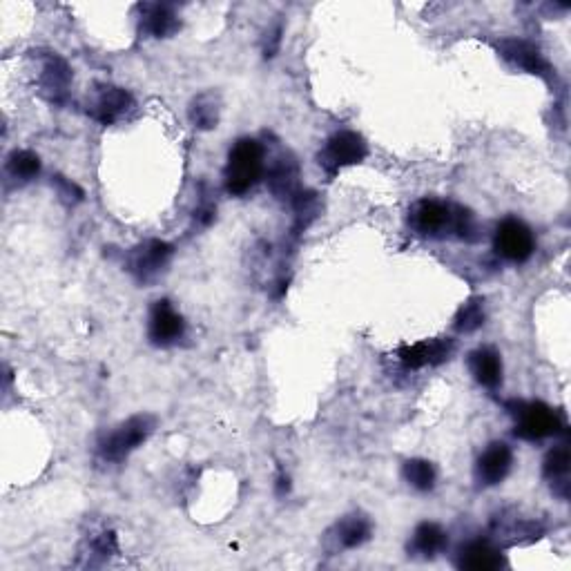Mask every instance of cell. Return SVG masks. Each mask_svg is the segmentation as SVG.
<instances>
[{
    "mask_svg": "<svg viewBox=\"0 0 571 571\" xmlns=\"http://www.w3.org/2000/svg\"><path fill=\"white\" fill-rule=\"evenodd\" d=\"M409 226L422 237L444 239L456 237L462 241H476L478 226L469 208L460 203L440 199H420L409 210Z\"/></svg>",
    "mask_w": 571,
    "mask_h": 571,
    "instance_id": "6da1fadb",
    "label": "cell"
},
{
    "mask_svg": "<svg viewBox=\"0 0 571 571\" xmlns=\"http://www.w3.org/2000/svg\"><path fill=\"white\" fill-rule=\"evenodd\" d=\"M266 172L264 145L255 139H239L230 148L224 170L226 190L232 197H244L261 181Z\"/></svg>",
    "mask_w": 571,
    "mask_h": 571,
    "instance_id": "7a4b0ae2",
    "label": "cell"
},
{
    "mask_svg": "<svg viewBox=\"0 0 571 571\" xmlns=\"http://www.w3.org/2000/svg\"><path fill=\"white\" fill-rule=\"evenodd\" d=\"M507 411L511 418L516 420L514 435L520 440L538 442L567 429L563 415L556 409H551L545 402L511 400L507 402Z\"/></svg>",
    "mask_w": 571,
    "mask_h": 571,
    "instance_id": "3957f363",
    "label": "cell"
},
{
    "mask_svg": "<svg viewBox=\"0 0 571 571\" xmlns=\"http://www.w3.org/2000/svg\"><path fill=\"white\" fill-rule=\"evenodd\" d=\"M154 429H157V418L154 415H132L130 420L121 422L114 431L103 435L99 444H96V453H99L103 462H123L132 451H137L150 438Z\"/></svg>",
    "mask_w": 571,
    "mask_h": 571,
    "instance_id": "277c9868",
    "label": "cell"
},
{
    "mask_svg": "<svg viewBox=\"0 0 571 571\" xmlns=\"http://www.w3.org/2000/svg\"><path fill=\"white\" fill-rule=\"evenodd\" d=\"M366 154H369V143H366L362 134L353 130H342L335 132L333 137L326 141L322 152L317 154V161L319 168H322L328 177H335L340 170L362 163Z\"/></svg>",
    "mask_w": 571,
    "mask_h": 571,
    "instance_id": "5b68a950",
    "label": "cell"
},
{
    "mask_svg": "<svg viewBox=\"0 0 571 571\" xmlns=\"http://www.w3.org/2000/svg\"><path fill=\"white\" fill-rule=\"evenodd\" d=\"M493 250L509 264H525L536 250V237L518 217L502 219L493 232Z\"/></svg>",
    "mask_w": 571,
    "mask_h": 571,
    "instance_id": "8992f818",
    "label": "cell"
},
{
    "mask_svg": "<svg viewBox=\"0 0 571 571\" xmlns=\"http://www.w3.org/2000/svg\"><path fill=\"white\" fill-rule=\"evenodd\" d=\"M172 255L174 248L168 241L148 239L130 250L128 259H125V268H128V273L137 279L139 284H152L166 273Z\"/></svg>",
    "mask_w": 571,
    "mask_h": 571,
    "instance_id": "52a82bcc",
    "label": "cell"
},
{
    "mask_svg": "<svg viewBox=\"0 0 571 571\" xmlns=\"http://www.w3.org/2000/svg\"><path fill=\"white\" fill-rule=\"evenodd\" d=\"M134 99L128 90L116 85H99V90L92 92V99L87 103V114L101 125H112L132 110Z\"/></svg>",
    "mask_w": 571,
    "mask_h": 571,
    "instance_id": "ba28073f",
    "label": "cell"
},
{
    "mask_svg": "<svg viewBox=\"0 0 571 571\" xmlns=\"http://www.w3.org/2000/svg\"><path fill=\"white\" fill-rule=\"evenodd\" d=\"M183 333H186V322H183V317L177 308H174L168 299L154 302L148 322L150 342L159 348H168L172 344H177Z\"/></svg>",
    "mask_w": 571,
    "mask_h": 571,
    "instance_id": "9c48e42d",
    "label": "cell"
},
{
    "mask_svg": "<svg viewBox=\"0 0 571 571\" xmlns=\"http://www.w3.org/2000/svg\"><path fill=\"white\" fill-rule=\"evenodd\" d=\"M373 534V525L369 516L364 514H351V516H344L340 522H335V525L328 529L326 534V549L333 551H351L362 547L366 540L371 538Z\"/></svg>",
    "mask_w": 571,
    "mask_h": 571,
    "instance_id": "30bf717a",
    "label": "cell"
},
{
    "mask_svg": "<svg viewBox=\"0 0 571 571\" xmlns=\"http://www.w3.org/2000/svg\"><path fill=\"white\" fill-rule=\"evenodd\" d=\"M514 467V451L505 442H491L476 462V480L480 487H496Z\"/></svg>",
    "mask_w": 571,
    "mask_h": 571,
    "instance_id": "8fae6325",
    "label": "cell"
},
{
    "mask_svg": "<svg viewBox=\"0 0 571 571\" xmlns=\"http://www.w3.org/2000/svg\"><path fill=\"white\" fill-rule=\"evenodd\" d=\"M453 353H456V342L449 340V337H440V340L406 344L398 351V357L406 369H424V366L449 362Z\"/></svg>",
    "mask_w": 571,
    "mask_h": 571,
    "instance_id": "7c38bea8",
    "label": "cell"
},
{
    "mask_svg": "<svg viewBox=\"0 0 571 571\" xmlns=\"http://www.w3.org/2000/svg\"><path fill=\"white\" fill-rule=\"evenodd\" d=\"M38 85L47 101L56 105H63L67 101V92L72 85V70L65 58L58 54H47L41 65V76H38Z\"/></svg>",
    "mask_w": 571,
    "mask_h": 571,
    "instance_id": "4fadbf2b",
    "label": "cell"
},
{
    "mask_svg": "<svg viewBox=\"0 0 571 571\" xmlns=\"http://www.w3.org/2000/svg\"><path fill=\"white\" fill-rule=\"evenodd\" d=\"M268 188L279 201H293L297 192H302L299 183V163L290 152L279 154L268 168Z\"/></svg>",
    "mask_w": 571,
    "mask_h": 571,
    "instance_id": "5bb4252c",
    "label": "cell"
},
{
    "mask_svg": "<svg viewBox=\"0 0 571 571\" xmlns=\"http://www.w3.org/2000/svg\"><path fill=\"white\" fill-rule=\"evenodd\" d=\"M498 50L500 56L505 58L507 63L518 67V70H525L529 74H538V76H545L549 72L547 58L529 41H522V38H505V41L498 43Z\"/></svg>",
    "mask_w": 571,
    "mask_h": 571,
    "instance_id": "9a60e30c",
    "label": "cell"
},
{
    "mask_svg": "<svg viewBox=\"0 0 571 571\" xmlns=\"http://www.w3.org/2000/svg\"><path fill=\"white\" fill-rule=\"evenodd\" d=\"M456 565L460 569L493 571V569L507 567V558L496 545L489 543V540H471V543L462 545L458 549Z\"/></svg>",
    "mask_w": 571,
    "mask_h": 571,
    "instance_id": "2e32d148",
    "label": "cell"
},
{
    "mask_svg": "<svg viewBox=\"0 0 571 571\" xmlns=\"http://www.w3.org/2000/svg\"><path fill=\"white\" fill-rule=\"evenodd\" d=\"M469 371L480 386L496 391L502 384V357L491 346H480L469 353Z\"/></svg>",
    "mask_w": 571,
    "mask_h": 571,
    "instance_id": "e0dca14e",
    "label": "cell"
},
{
    "mask_svg": "<svg viewBox=\"0 0 571 571\" xmlns=\"http://www.w3.org/2000/svg\"><path fill=\"white\" fill-rule=\"evenodd\" d=\"M569 469H571V451H569V444H558V447L551 449L545 462H543V476L549 482L551 491L556 493L560 500H567L569 498V489H571V482H569Z\"/></svg>",
    "mask_w": 571,
    "mask_h": 571,
    "instance_id": "ac0fdd59",
    "label": "cell"
},
{
    "mask_svg": "<svg viewBox=\"0 0 571 571\" xmlns=\"http://www.w3.org/2000/svg\"><path fill=\"white\" fill-rule=\"evenodd\" d=\"M447 545H449V534L438 525V522H420L409 540V554L415 558L431 560L442 554Z\"/></svg>",
    "mask_w": 571,
    "mask_h": 571,
    "instance_id": "d6986e66",
    "label": "cell"
},
{
    "mask_svg": "<svg viewBox=\"0 0 571 571\" xmlns=\"http://www.w3.org/2000/svg\"><path fill=\"white\" fill-rule=\"evenodd\" d=\"M141 27L154 38H168L174 32H179L181 21L177 12L170 5L152 3V5H141Z\"/></svg>",
    "mask_w": 571,
    "mask_h": 571,
    "instance_id": "ffe728a7",
    "label": "cell"
},
{
    "mask_svg": "<svg viewBox=\"0 0 571 571\" xmlns=\"http://www.w3.org/2000/svg\"><path fill=\"white\" fill-rule=\"evenodd\" d=\"M221 114V99L217 92H203L195 96L188 108V116L195 128L199 130H212L217 128Z\"/></svg>",
    "mask_w": 571,
    "mask_h": 571,
    "instance_id": "44dd1931",
    "label": "cell"
},
{
    "mask_svg": "<svg viewBox=\"0 0 571 571\" xmlns=\"http://www.w3.org/2000/svg\"><path fill=\"white\" fill-rule=\"evenodd\" d=\"M5 172L16 186H23V183H29L41 174V157L32 150H14L7 157Z\"/></svg>",
    "mask_w": 571,
    "mask_h": 571,
    "instance_id": "7402d4cb",
    "label": "cell"
},
{
    "mask_svg": "<svg viewBox=\"0 0 571 571\" xmlns=\"http://www.w3.org/2000/svg\"><path fill=\"white\" fill-rule=\"evenodd\" d=\"M402 473H404V480L418 491H431L435 487V482H438V471H435V467L429 460H422V458L406 460Z\"/></svg>",
    "mask_w": 571,
    "mask_h": 571,
    "instance_id": "603a6c76",
    "label": "cell"
},
{
    "mask_svg": "<svg viewBox=\"0 0 571 571\" xmlns=\"http://www.w3.org/2000/svg\"><path fill=\"white\" fill-rule=\"evenodd\" d=\"M487 313H485V299L482 297H471L467 299V304H464L456 319H453V328H456L458 333H476L478 328H482L485 324Z\"/></svg>",
    "mask_w": 571,
    "mask_h": 571,
    "instance_id": "cb8c5ba5",
    "label": "cell"
},
{
    "mask_svg": "<svg viewBox=\"0 0 571 571\" xmlns=\"http://www.w3.org/2000/svg\"><path fill=\"white\" fill-rule=\"evenodd\" d=\"M290 206L295 210V235H299V232H304L317 219L319 199L313 190H302L290 201Z\"/></svg>",
    "mask_w": 571,
    "mask_h": 571,
    "instance_id": "d4e9b609",
    "label": "cell"
},
{
    "mask_svg": "<svg viewBox=\"0 0 571 571\" xmlns=\"http://www.w3.org/2000/svg\"><path fill=\"white\" fill-rule=\"evenodd\" d=\"M116 551H119V545H116L114 531H103V534L92 540V554L99 556L101 560H108Z\"/></svg>",
    "mask_w": 571,
    "mask_h": 571,
    "instance_id": "484cf974",
    "label": "cell"
},
{
    "mask_svg": "<svg viewBox=\"0 0 571 571\" xmlns=\"http://www.w3.org/2000/svg\"><path fill=\"white\" fill-rule=\"evenodd\" d=\"M54 186L58 190V195H61L63 201L67 203H79L83 201V190L76 186L74 181L65 179V177H54Z\"/></svg>",
    "mask_w": 571,
    "mask_h": 571,
    "instance_id": "4316f807",
    "label": "cell"
},
{
    "mask_svg": "<svg viewBox=\"0 0 571 571\" xmlns=\"http://www.w3.org/2000/svg\"><path fill=\"white\" fill-rule=\"evenodd\" d=\"M282 34H284V27L282 25H275L270 32L266 34V45H264V56L266 58H273L279 50V45H282Z\"/></svg>",
    "mask_w": 571,
    "mask_h": 571,
    "instance_id": "83f0119b",
    "label": "cell"
},
{
    "mask_svg": "<svg viewBox=\"0 0 571 571\" xmlns=\"http://www.w3.org/2000/svg\"><path fill=\"white\" fill-rule=\"evenodd\" d=\"M288 489H290V482H288V478L279 476V480H277V496H286Z\"/></svg>",
    "mask_w": 571,
    "mask_h": 571,
    "instance_id": "f1b7e54d",
    "label": "cell"
}]
</instances>
